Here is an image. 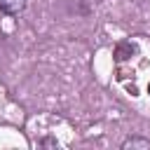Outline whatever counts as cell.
Returning <instances> with one entry per match:
<instances>
[{"label": "cell", "mask_w": 150, "mask_h": 150, "mask_svg": "<svg viewBox=\"0 0 150 150\" xmlns=\"http://www.w3.org/2000/svg\"><path fill=\"white\" fill-rule=\"evenodd\" d=\"M122 148H124V150H127V148H143V150H150V141H145V138H129V141H124Z\"/></svg>", "instance_id": "obj_2"}, {"label": "cell", "mask_w": 150, "mask_h": 150, "mask_svg": "<svg viewBox=\"0 0 150 150\" xmlns=\"http://www.w3.org/2000/svg\"><path fill=\"white\" fill-rule=\"evenodd\" d=\"M148 94H150V84H148Z\"/></svg>", "instance_id": "obj_3"}, {"label": "cell", "mask_w": 150, "mask_h": 150, "mask_svg": "<svg viewBox=\"0 0 150 150\" xmlns=\"http://www.w3.org/2000/svg\"><path fill=\"white\" fill-rule=\"evenodd\" d=\"M26 7V0H0V9L7 14H19Z\"/></svg>", "instance_id": "obj_1"}]
</instances>
